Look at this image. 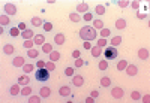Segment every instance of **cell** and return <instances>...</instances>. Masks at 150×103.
Segmentation results:
<instances>
[{
	"mask_svg": "<svg viewBox=\"0 0 150 103\" xmlns=\"http://www.w3.org/2000/svg\"><path fill=\"white\" fill-rule=\"evenodd\" d=\"M117 5L125 8V6H128V5H129V2H128V0H123V2H117Z\"/></svg>",
	"mask_w": 150,
	"mask_h": 103,
	"instance_id": "obj_51",
	"label": "cell"
},
{
	"mask_svg": "<svg viewBox=\"0 0 150 103\" xmlns=\"http://www.w3.org/2000/svg\"><path fill=\"white\" fill-rule=\"evenodd\" d=\"M141 102H144V103H149V100H150V97H149V94H146V96H143L141 99H140Z\"/></svg>",
	"mask_w": 150,
	"mask_h": 103,
	"instance_id": "obj_52",
	"label": "cell"
},
{
	"mask_svg": "<svg viewBox=\"0 0 150 103\" xmlns=\"http://www.w3.org/2000/svg\"><path fill=\"white\" fill-rule=\"evenodd\" d=\"M111 96L119 100V99H122V97L125 96V90H123L122 87H112V88H111Z\"/></svg>",
	"mask_w": 150,
	"mask_h": 103,
	"instance_id": "obj_9",
	"label": "cell"
},
{
	"mask_svg": "<svg viewBox=\"0 0 150 103\" xmlns=\"http://www.w3.org/2000/svg\"><path fill=\"white\" fill-rule=\"evenodd\" d=\"M41 46H42V48H41V51H42L44 54H47V55H48L50 53H51V51H54V48H53V45H51V43H47V42H45V43H44V45H41Z\"/></svg>",
	"mask_w": 150,
	"mask_h": 103,
	"instance_id": "obj_28",
	"label": "cell"
},
{
	"mask_svg": "<svg viewBox=\"0 0 150 103\" xmlns=\"http://www.w3.org/2000/svg\"><path fill=\"white\" fill-rule=\"evenodd\" d=\"M33 79L36 82H39V84H47V82H50V79H51V72L47 70L45 67L36 69L33 72Z\"/></svg>",
	"mask_w": 150,
	"mask_h": 103,
	"instance_id": "obj_2",
	"label": "cell"
},
{
	"mask_svg": "<svg viewBox=\"0 0 150 103\" xmlns=\"http://www.w3.org/2000/svg\"><path fill=\"white\" fill-rule=\"evenodd\" d=\"M6 34L9 37H12V39H15V37H20L21 36V30L18 29V25H12V27H9L6 30Z\"/></svg>",
	"mask_w": 150,
	"mask_h": 103,
	"instance_id": "obj_6",
	"label": "cell"
},
{
	"mask_svg": "<svg viewBox=\"0 0 150 103\" xmlns=\"http://www.w3.org/2000/svg\"><path fill=\"white\" fill-rule=\"evenodd\" d=\"M125 72H126L129 76H135L137 73H138V66H135V64H128Z\"/></svg>",
	"mask_w": 150,
	"mask_h": 103,
	"instance_id": "obj_15",
	"label": "cell"
},
{
	"mask_svg": "<svg viewBox=\"0 0 150 103\" xmlns=\"http://www.w3.org/2000/svg\"><path fill=\"white\" fill-rule=\"evenodd\" d=\"M27 57L29 58H38V57H39V49H36V48L27 49Z\"/></svg>",
	"mask_w": 150,
	"mask_h": 103,
	"instance_id": "obj_27",
	"label": "cell"
},
{
	"mask_svg": "<svg viewBox=\"0 0 150 103\" xmlns=\"http://www.w3.org/2000/svg\"><path fill=\"white\" fill-rule=\"evenodd\" d=\"M90 53H92V57H93V58H99V57L102 55L104 51H102V48H101V46H98V45H96V46H92Z\"/></svg>",
	"mask_w": 150,
	"mask_h": 103,
	"instance_id": "obj_20",
	"label": "cell"
},
{
	"mask_svg": "<svg viewBox=\"0 0 150 103\" xmlns=\"http://www.w3.org/2000/svg\"><path fill=\"white\" fill-rule=\"evenodd\" d=\"M93 14H96L98 17H102L104 14H105V6L104 5H98L96 8H95V12Z\"/></svg>",
	"mask_w": 150,
	"mask_h": 103,
	"instance_id": "obj_35",
	"label": "cell"
},
{
	"mask_svg": "<svg viewBox=\"0 0 150 103\" xmlns=\"http://www.w3.org/2000/svg\"><path fill=\"white\" fill-rule=\"evenodd\" d=\"M3 12L6 15H9V17H14V15H17V6L14 3H5Z\"/></svg>",
	"mask_w": 150,
	"mask_h": 103,
	"instance_id": "obj_5",
	"label": "cell"
},
{
	"mask_svg": "<svg viewBox=\"0 0 150 103\" xmlns=\"http://www.w3.org/2000/svg\"><path fill=\"white\" fill-rule=\"evenodd\" d=\"M45 64H47V61H44V60H38L36 61V69H42V67H45Z\"/></svg>",
	"mask_w": 150,
	"mask_h": 103,
	"instance_id": "obj_46",
	"label": "cell"
},
{
	"mask_svg": "<svg viewBox=\"0 0 150 103\" xmlns=\"http://www.w3.org/2000/svg\"><path fill=\"white\" fill-rule=\"evenodd\" d=\"M17 25H18V29H20L21 32H23V30H26V29H27V25H26V22H18Z\"/></svg>",
	"mask_w": 150,
	"mask_h": 103,
	"instance_id": "obj_49",
	"label": "cell"
},
{
	"mask_svg": "<svg viewBox=\"0 0 150 103\" xmlns=\"http://www.w3.org/2000/svg\"><path fill=\"white\" fill-rule=\"evenodd\" d=\"M92 27L93 29H96V30H101V29H104L105 25H104V21L101 20V18H93V21H92Z\"/></svg>",
	"mask_w": 150,
	"mask_h": 103,
	"instance_id": "obj_23",
	"label": "cell"
},
{
	"mask_svg": "<svg viewBox=\"0 0 150 103\" xmlns=\"http://www.w3.org/2000/svg\"><path fill=\"white\" fill-rule=\"evenodd\" d=\"M33 42H35V45H44V43H45V34H44V33H38V34H35Z\"/></svg>",
	"mask_w": 150,
	"mask_h": 103,
	"instance_id": "obj_19",
	"label": "cell"
},
{
	"mask_svg": "<svg viewBox=\"0 0 150 103\" xmlns=\"http://www.w3.org/2000/svg\"><path fill=\"white\" fill-rule=\"evenodd\" d=\"M11 63H12V66H14V67H23L24 64H26V60H24V57H21V55H17Z\"/></svg>",
	"mask_w": 150,
	"mask_h": 103,
	"instance_id": "obj_14",
	"label": "cell"
},
{
	"mask_svg": "<svg viewBox=\"0 0 150 103\" xmlns=\"http://www.w3.org/2000/svg\"><path fill=\"white\" fill-rule=\"evenodd\" d=\"M78 57H81V51L80 49H74L72 51V58H78Z\"/></svg>",
	"mask_w": 150,
	"mask_h": 103,
	"instance_id": "obj_47",
	"label": "cell"
},
{
	"mask_svg": "<svg viewBox=\"0 0 150 103\" xmlns=\"http://www.w3.org/2000/svg\"><path fill=\"white\" fill-rule=\"evenodd\" d=\"M87 11H89V5L87 3H78L77 5V12H83L84 14V12H87Z\"/></svg>",
	"mask_w": 150,
	"mask_h": 103,
	"instance_id": "obj_39",
	"label": "cell"
},
{
	"mask_svg": "<svg viewBox=\"0 0 150 103\" xmlns=\"http://www.w3.org/2000/svg\"><path fill=\"white\" fill-rule=\"evenodd\" d=\"M108 66H110V61L108 60H101V61H99L98 63V67H99V70H102V72H105L107 69H108Z\"/></svg>",
	"mask_w": 150,
	"mask_h": 103,
	"instance_id": "obj_29",
	"label": "cell"
},
{
	"mask_svg": "<svg viewBox=\"0 0 150 103\" xmlns=\"http://www.w3.org/2000/svg\"><path fill=\"white\" fill-rule=\"evenodd\" d=\"M125 27H126V20H125V18H119L116 21V29L117 30H123Z\"/></svg>",
	"mask_w": 150,
	"mask_h": 103,
	"instance_id": "obj_34",
	"label": "cell"
},
{
	"mask_svg": "<svg viewBox=\"0 0 150 103\" xmlns=\"http://www.w3.org/2000/svg\"><path fill=\"white\" fill-rule=\"evenodd\" d=\"M53 42H54V45H57V46H62L65 42H66V37H65V34L63 33H56L54 34V37H53Z\"/></svg>",
	"mask_w": 150,
	"mask_h": 103,
	"instance_id": "obj_10",
	"label": "cell"
},
{
	"mask_svg": "<svg viewBox=\"0 0 150 103\" xmlns=\"http://www.w3.org/2000/svg\"><path fill=\"white\" fill-rule=\"evenodd\" d=\"M35 64H32V63H27V64H24V66L21 67L23 69V72L24 73H32V72H35Z\"/></svg>",
	"mask_w": 150,
	"mask_h": 103,
	"instance_id": "obj_31",
	"label": "cell"
},
{
	"mask_svg": "<svg viewBox=\"0 0 150 103\" xmlns=\"http://www.w3.org/2000/svg\"><path fill=\"white\" fill-rule=\"evenodd\" d=\"M86 22H90V21H93V18H95V14H93V12H89V11H87V12H84V14H83V17H81Z\"/></svg>",
	"mask_w": 150,
	"mask_h": 103,
	"instance_id": "obj_32",
	"label": "cell"
},
{
	"mask_svg": "<svg viewBox=\"0 0 150 103\" xmlns=\"http://www.w3.org/2000/svg\"><path fill=\"white\" fill-rule=\"evenodd\" d=\"M8 93H9V96H12V97H15V96H20L21 94V85L17 82V84H12L9 88H8Z\"/></svg>",
	"mask_w": 150,
	"mask_h": 103,
	"instance_id": "obj_7",
	"label": "cell"
},
{
	"mask_svg": "<svg viewBox=\"0 0 150 103\" xmlns=\"http://www.w3.org/2000/svg\"><path fill=\"white\" fill-rule=\"evenodd\" d=\"M53 29H54V25H53L51 21H44V24H42V30H44V33L53 32Z\"/></svg>",
	"mask_w": 150,
	"mask_h": 103,
	"instance_id": "obj_26",
	"label": "cell"
},
{
	"mask_svg": "<svg viewBox=\"0 0 150 103\" xmlns=\"http://www.w3.org/2000/svg\"><path fill=\"white\" fill-rule=\"evenodd\" d=\"M122 43V36L116 34V36H111V41H110V45L111 46H119Z\"/></svg>",
	"mask_w": 150,
	"mask_h": 103,
	"instance_id": "obj_24",
	"label": "cell"
},
{
	"mask_svg": "<svg viewBox=\"0 0 150 103\" xmlns=\"http://www.w3.org/2000/svg\"><path fill=\"white\" fill-rule=\"evenodd\" d=\"M32 93H33V88L30 87V85H24L23 88H21V94L20 96H23V97H30L32 96Z\"/></svg>",
	"mask_w": 150,
	"mask_h": 103,
	"instance_id": "obj_21",
	"label": "cell"
},
{
	"mask_svg": "<svg viewBox=\"0 0 150 103\" xmlns=\"http://www.w3.org/2000/svg\"><path fill=\"white\" fill-rule=\"evenodd\" d=\"M45 69L47 70H50V72H54L56 70V64H54V61H47V64H45Z\"/></svg>",
	"mask_w": 150,
	"mask_h": 103,
	"instance_id": "obj_43",
	"label": "cell"
},
{
	"mask_svg": "<svg viewBox=\"0 0 150 103\" xmlns=\"http://www.w3.org/2000/svg\"><path fill=\"white\" fill-rule=\"evenodd\" d=\"M96 45H98V46H101V48H105V46L108 45L107 37H99V39H96Z\"/></svg>",
	"mask_w": 150,
	"mask_h": 103,
	"instance_id": "obj_38",
	"label": "cell"
},
{
	"mask_svg": "<svg viewBox=\"0 0 150 103\" xmlns=\"http://www.w3.org/2000/svg\"><path fill=\"white\" fill-rule=\"evenodd\" d=\"M84 102H86V103H93V102H95V99L90 96V97H86V99H84Z\"/></svg>",
	"mask_w": 150,
	"mask_h": 103,
	"instance_id": "obj_53",
	"label": "cell"
},
{
	"mask_svg": "<svg viewBox=\"0 0 150 103\" xmlns=\"http://www.w3.org/2000/svg\"><path fill=\"white\" fill-rule=\"evenodd\" d=\"M48 57H50V60H51V61H57V60H60V53L54 49V51H51V53L48 54Z\"/></svg>",
	"mask_w": 150,
	"mask_h": 103,
	"instance_id": "obj_36",
	"label": "cell"
},
{
	"mask_svg": "<svg viewBox=\"0 0 150 103\" xmlns=\"http://www.w3.org/2000/svg\"><path fill=\"white\" fill-rule=\"evenodd\" d=\"M69 20L74 21V22H80L83 18L78 15V12H71V14H69Z\"/></svg>",
	"mask_w": 150,
	"mask_h": 103,
	"instance_id": "obj_37",
	"label": "cell"
},
{
	"mask_svg": "<svg viewBox=\"0 0 150 103\" xmlns=\"http://www.w3.org/2000/svg\"><path fill=\"white\" fill-rule=\"evenodd\" d=\"M86 64V60H83L81 57H78V58H74V67L75 69H80V67H83Z\"/></svg>",
	"mask_w": 150,
	"mask_h": 103,
	"instance_id": "obj_33",
	"label": "cell"
},
{
	"mask_svg": "<svg viewBox=\"0 0 150 103\" xmlns=\"http://www.w3.org/2000/svg\"><path fill=\"white\" fill-rule=\"evenodd\" d=\"M90 96H92V97H93V99L96 100V99L99 97V91H98V90H93V91L90 93Z\"/></svg>",
	"mask_w": 150,
	"mask_h": 103,
	"instance_id": "obj_50",
	"label": "cell"
},
{
	"mask_svg": "<svg viewBox=\"0 0 150 103\" xmlns=\"http://www.w3.org/2000/svg\"><path fill=\"white\" fill-rule=\"evenodd\" d=\"M30 81H32V78L29 76V73H23V75H20V76H18V79H17V82H18L21 87L29 85V84H30Z\"/></svg>",
	"mask_w": 150,
	"mask_h": 103,
	"instance_id": "obj_11",
	"label": "cell"
},
{
	"mask_svg": "<svg viewBox=\"0 0 150 103\" xmlns=\"http://www.w3.org/2000/svg\"><path fill=\"white\" fill-rule=\"evenodd\" d=\"M45 20H42L41 17H33L30 20V24H32V27H42V24H44Z\"/></svg>",
	"mask_w": 150,
	"mask_h": 103,
	"instance_id": "obj_22",
	"label": "cell"
},
{
	"mask_svg": "<svg viewBox=\"0 0 150 103\" xmlns=\"http://www.w3.org/2000/svg\"><path fill=\"white\" fill-rule=\"evenodd\" d=\"M131 5H132V6H134V8H138V3H137V2H132V3H131Z\"/></svg>",
	"mask_w": 150,
	"mask_h": 103,
	"instance_id": "obj_54",
	"label": "cell"
},
{
	"mask_svg": "<svg viewBox=\"0 0 150 103\" xmlns=\"http://www.w3.org/2000/svg\"><path fill=\"white\" fill-rule=\"evenodd\" d=\"M128 60H119V63H117V70L119 72H125V69H126V66H128Z\"/></svg>",
	"mask_w": 150,
	"mask_h": 103,
	"instance_id": "obj_30",
	"label": "cell"
},
{
	"mask_svg": "<svg viewBox=\"0 0 150 103\" xmlns=\"http://www.w3.org/2000/svg\"><path fill=\"white\" fill-rule=\"evenodd\" d=\"M71 84H72L74 87H83V85H84V78H83L81 75L75 73L72 78H71Z\"/></svg>",
	"mask_w": 150,
	"mask_h": 103,
	"instance_id": "obj_8",
	"label": "cell"
},
{
	"mask_svg": "<svg viewBox=\"0 0 150 103\" xmlns=\"http://www.w3.org/2000/svg\"><path fill=\"white\" fill-rule=\"evenodd\" d=\"M102 54H104V58H105V60H108V61L111 60V61H112V60H116V58L119 57V51H117L116 46H111V45H110L108 48L104 49Z\"/></svg>",
	"mask_w": 150,
	"mask_h": 103,
	"instance_id": "obj_3",
	"label": "cell"
},
{
	"mask_svg": "<svg viewBox=\"0 0 150 103\" xmlns=\"http://www.w3.org/2000/svg\"><path fill=\"white\" fill-rule=\"evenodd\" d=\"M21 37H23L24 41H26V39H33V37H35L33 29H26V30H23V32H21Z\"/></svg>",
	"mask_w": 150,
	"mask_h": 103,
	"instance_id": "obj_17",
	"label": "cell"
},
{
	"mask_svg": "<svg viewBox=\"0 0 150 103\" xmlns=\"http://www.w3.org/2000/svg\"><path fill=\"white\" fill-rule=\"evenodd\" d=\"M99 36H101V37H110V36H111V30L104 27V29L99 30Z\"/></svg>",
	"mask_w": 150,
	"mask_h": 103,
	"instance_id": "obj_42",
	"label": "cell"
},
{
	"mask_svg": "<svg viewBox=\"0 0 150 103\" xmlns=\"http://www.w3.org/2000/svg\"><path fill=\"white\" fill-rule=\"evenodd\" d=\"M0 24H2L3 27H9V24H11V17L6 15V14H2V17H0Z\"/></svg>",
	"mask_w": 150,
	"mask_h": 103,
	"instance_id": "obj_25",
	"label": "cell"
},
{
	"mask_svg": "<svg viewBox=\"0 0 150 103\" xmlns=\"http://www.w3.org/2000/svg\"><path fill=\"white\" fill-rule=\"evenodd\" d=\"M2 51H3L5 55H14L15 54V46L12 43H6V45H3Z\"/></svg>",
	"mask_w": 150,
	"mask_h": 103,
	"instance_id": "obj_13",
	"label": "cell"
},
{
	"mask_svg": "<svg viewBox=\"0 0 150 103\" xmlns=\"http://www.w3.org/2000/svg\"><path fill=\"white\" fill-rule=\"evenodd\" d=\"M149 49L147 48H140L138 49V58L141 60V61H147L149 60Z\"/></svg>",
	"mask_w": 150,
	"mask_h": 103,
	"instance_id": "obj_16",
	"label": "cell"
},
{
	"mask_svg": "<svg viewBox=\"0 0 150 103\" xmlns=\"http://www.w3.org/2000/svg\"><path fill=\"white\" fill-rule=\"evenodd\" d=\"M131 99L132 100H140L141 99V93L137 91V90H134V91H131Z\"/></svg>",
	"mask_w": 150,
	"mask_h": 103,
	"instance_id": "obj_45",
	"label": "cell"
},
{
	"mask_svg": "<svg viewBox=\"0 0 150 103\" xmlns=\"http://www.w3.org/2000/svg\"><path fill=\"white\" fill-rule=\"evenodd\" d=\"M42 100H44V99H42L39 94H38V96H30V97H29V102H30V103H39V102H42Z\"/></svg>",
	"mask_w": 150,
	"mask_h": 103,
	"instance_id": "obj_44",
	"label": "cell"
},
{
	"mask_svg": "<svg viewBox=\"0 0 150 103\" xmlns=\"http://www.w3.org/2000/svg\"><path fill=\"white\" fill-rule=\"evenodd\" d=\"M65 75L68 76V78H72V76L75 75V67H74V66H68V67L65 69Z\"/></svg>",
	"mask_w": 150,
	"mask_h": 103,
	"instance_id": "obj_40",
	"label": "cell"
},
{
	"mask_svg": "<svg viewBox=\"0 0 150 103\" xmlns=\"http://www.w3.org/2000/svg\"><path fill=\"white\" fill-rule=\"evenodd\" d=\"M99 84H101V87H102V88H110V87H111V84H112V81H111L110 76H102V78L99 79Z\"/></svg>",
	"mask_w": 150,
	"mask_h": 103,
	"instance_id": "obj_18",
	"label": "cell"
},
{
	"mask_svg": "<svg viewBox=\"0 0 150 103\" xmlns=\"http://www.w3.org/2000/svg\"><path fill=\"white\" fill-rule=\"evenodd\" d=\"M78 36L81 37L83 41H96L98 39V33H96V29L90 27V25H84V27L80 29L78 32Z\"/></svg>",
	"mask_w": 150,
	"mask_h": 103,
	"instance_id": "obj_1",
	"label": "cell"
},
{
	"mask_svg": "<svg viewBox=\"0 0 150 103\" xmlns=\"http://www.w3.org/2000/svg\"><path fill=\"white\" fill-rule=\"evenodd\" d=\"M59 96L62 97V99H66V97H69V96H72V88L69 87V85H62V87H59Z\"/></svg>",
	"mask_w": 150,
	"mask_h": 103,
	"instance_id": "obj_4",
	"label": "cell"
},
{
	"mask_svg": "<svg viewBox=\"0 0 150 103\" xmlns=\"http://www.w3.org/2000/svg\"><path fill=\"white\" fill-rule=\"evenodd\" d=\"M83 48L87 51V49H92V43H90V41H84V43H83Z\"/></svg>",
	"mask_w": 150,
	"mask_h": 103,
	"instance_id": "obj_48",
	"label": "cell"
},
{
	"mask_svg": "<svg viewBox=\"0 0 150 103\" xmlns=\"http://www.w3.org/2000/svg\"><path fill=\"white\" fill-rule=\"evenodd\" d=\"M33 45H35L33 39H26V41L23 42V48L24 49H30V48H33Z\"/></svg>",
	"mask_w": 150,
	"mask_h": 103,
	"instance_id": "obj_41",
	"label": "cell"
},
{
	"mask_svg": "<svg viewBox=\"0 0 150 103\" xmlns=\"http://www.w3.org/2000/svg\"><path fill=\"white\" fill-rule=\"evenodd\" d=\"M39 96L45 100V99H48L50 96H51V88H50L48 85H42L41 88H39Z\"/></svg>",
	"mask_w": 150,
	"mask_h": 103,
	"instance_id": "obj_12",
	"label": "cell"
}]
</instances>
